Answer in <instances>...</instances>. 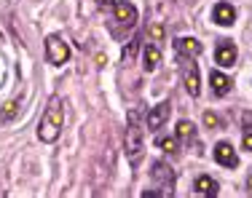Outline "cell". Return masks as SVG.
I'll return each instance as SVG.
<instances>
[{"mask_svg":"<svg viewBox=\"0 0 252 198\" xmlns=\"http://www.w3.org/2000/svg\"><path fill=\"white\" fill-rule=\"evenodd\" d=\"M242 145H244V150H252V126H247V129H244V140H242Z\"/></svg>","mask_w":252,"mask_h":198,"instance_id":"cell-18","label":"cell"},{"mask_svg":"<svg viewBox=\"0 0 252 198\" xmlns=\"http://www.w3.org/2000/svg\"><path fill=\"white\" fill-rule=\"evenodd\" d=\"M215 62L220 64V67H233V62H236V49L233 46H218V51H215Z\"/></svg>","mask_w":252,"mask_h":198,"instance_id":"cell-10","label":"cell"},{"mask_svg":"<svg viewBox=\"0 0 252 198\" xmlns=\"http://www.w3.org/2000/svg\"><path fill=\"white\" fill-rule=\"evenodd\" d=\"M151 38H153V40H161V38H164V27H161V25H153V27H151Z\"/></svg>","mask_w":252,"mask_h":198,"instance_id":"cell-20","label":"cell"},{"mask_svg":"<svg viewBox=\"0 0 252 198\" xmlns=\"http://www.w3.org/2000/svg\"><path fill=\"white\" fill-rule=\"evenodd\" d=\"M134 49H137V38L131 40V46H129V49H124V59H131V54H134Z\"/></svg>","mask_w":252,"mask_h":198,"instance_id":"cell-21","label":"cell"},{"mask_svg":"<svg viewBox=\"0 0 252 198\" xmlns=\"http://www.w3.org/2000/svg\"><path fill=\"white\" fill-rule=\"evenodd\" d=\"M46 57H49L51 64H64L70 59V46L59 35H49L46 38Z\"/></svg>","mask_w":252,"mask_h":198,"instance_id":"cell-3","label":"cell"},{"mask_svg":"<svg viewBox=\"0 0 252 198\" xmlns=\"http://www.w3.org/2000/svg\"><path fill=\"white\" fill-rule=\"evenodd\" d=\"M113 11H116V19L126 27H131L137 22V8L129 0H116V3H113Z\"/></svg>","mask_w":252,"mask_h":198,"instance_id":"cell-7","label":"cell"},{"mask_svg":"<svg viewBox=\"0 0 252 198\" xmlns=\"http://www.w3.org/2000/svg\"><path fill=\"white\" fill-rule=\"evenodd\" d=\"M169 113H172V105H169V102H158V105H156L153 110L148 113V129H151V131H158L161 126L166 123Z\"/></svg>","mask_w":252,"mask_h":198,"instance_id":"cell-5","label":"cell"},{"mask_svg":"<svg viewBox=\"0 0 252 198\" xmlns=\"http://www.w3.org/2000/svg\"><path fill=\"white\" fill-rule=\"evenodd\" d=\"M19 107H22V102L19 99H8L3 107H0V123H11L16 115H19Z\"/></svg>","mask_w":252,"mask_h":198,"instance_id":"cell-12","label":"cell"},{"mask_svg":"<svg viewBox=\"0 0 252 198\" xmlns=\"http://www.w3.org/2000/svg\"><path fill=\"white\" fill-rule=\"evenodd\" d=\"M62 123H64V105L59 97H51L43 118H40V126H38V140L46 142V145L57 142V137L62 134Z\"/></svg>","mask_w":252,"mask_h":198,"instance_id":"cell-1","label":"cell"},{"mask_svg":"<svg viewBox=\"0 0 252 198\" xmlns=\"http://www.w3.org/2000/svg\"><path fill=\"white\" fill-rule=\"evenodd\" d=\"M177 49L185 57H196V54H201V43L196 38H177Z\"/></svg>","mask_w":252,"mask_h":198,"instance_id":"cell-14","label":"cell"},{"mask_svg":"<svg viewBox=\"0 0 252 198\" xmlns=\"http://www.w3.org/2000/svg\"><path fill=\"white\" fill-rule=\"evenodd\" d=\"M183 81L190 97H199V64L193 59H183Z\"/></svg>","mask_w":252,"mask_h":198,"instance_id":"cell-4","label":"cell"},{"mask_svg":"<svg viewBox=\"0 0 252 198\" xmlns=\"http://www.w3.org/2000/svg\"><path fill=\"white\" fill-rule=\"evenodd\" d=\"M126 155L131 164H140L142 158V126L137 121V110L129 113V126H126Z\"/></svg>","mask_w":252,"mask_h":198,"instance_id":"cell-2","label":"cell"},{"mask_svg":"<svg viewBox=\"0 0 252 198\" xmlns=\"http://www.w3.org/2000/svg\"><path fill=\"white\" fill-rule=\"evenodd\" d=\"M94 3H97V5H102V8H107V5H113L116 0H94Z\"/></svg>","mask_w":252,"mask_h":198,"instance_id":"cell-22","label":"cell"},{"mask_svg":"<svg viewBox=\"0 0 252 198\" xmlns=\"http://www.w3.org/2000/svg\"><path fill=\"white\" fill-rule=\"evenodd\" d=\"M212 19L218 22L220 27H231L233 22H236V11H233L228 3H218L215 11H212Z\"/></svg>","mask_w":252,"mask_h":198,"instance_id":"cell-8","label":"cell"},{"mask_svg":"<svg viewBox=\"0 0 252 198\" xmlns=\"http://www.w3.org/2000/svg\"><path fill=\"white\" fill-rule=\"evenodd\" d=\"M250 188H252V177H250Z\"/></svg>","mask_w":252,"mask_h":198,"instance_id":"cell-23","label":"cell"},{"mask_svg":"<svg viewBox=\"0 0 252 198\" xmlns=\"http://www.w3.org/2000/svg\"><path fill=\"white\" fill-rule=\"evenodd\" d=\"M158 64H161V51L156 49V46H145V51H142V67H145L148 73H153Z\"/></svg>","mask_w":252,"mask_h":198,"instance_id":"cell-11","label":"cell"},{"mask_svg":"<svg viewBox=\"0 0 252 198\" xmlns=\"http://www.w3.org/2000/svg\"><path fill=\"white\" fill-rule=\"evenodd\" d=\"M158 147L164 150V153L175 155V153H177V140H175V137H161V140H158Z\"/></svg>","mask_w":252,"mask_h":198,"instance_id":"cell-17","label":"cell"},{"mask_svg":"<svg viewBox=\"0 0 252 198\" xmlns=\"http://www.w3.org/2000/svg\"><path fill=\"white\" fill-rule=\"evenodd\" d=\"M196 193L199 196H218V182L212 177H199L196 179Z\"/></svg>","mask_w":252,"mask_h":198,"instance_id":"cell-15","label":"cell"},{"mask_svg":"<svg viewBox=\"0 0 252 198\" xmlns=\"http://www.w3.org/2000/svg\"><path fill=\"white\" fill-rule=\"evenodd\" d=\"M209 83H212V91L218 94V97H223V94L231 91V78L223 75V73H212V78H209Z\"/></svg>","mask_w":252,"mask_h":198,"instance_id":"cell-13","label":"cell"},{"mask_svg":"<svg viewBox=\"0 0 252 198\" xmlns=\"http://www.w3.org/2000/svg\"><path fill=\"white\" fill-rule=\"evenodd\" d=\"M215 161H218L220 166H225V169H233V166L239 164V155L233 145H228V142H218L215 145Z\"/></svg>","mask_w":252,"mask_h":198,"instance_id":"cell-6","label":"cell"},{"mask_svg":"<svg viewBox=\"0 0 252 198\" xmlns=\"http://www.w3.org/2000/svg\"><path fill=\"white\" fill-rule=\"evenodd\" d=\"M153 179H156V182H161L166 190H169V188H172V182H175V171H172L166 164L156 161V164H153Z\"/></svg>","mask_w":252,"mask_h":198,"instance_id":"cell-9","label":"cell"},{"mask_svg":"<svg viewBox=\"0 0 252 198\" xmlns=\"http://www.w3.org/2000/svg\"><path fill=\"white\" fill-rule=\"evenodd\" d=\"M193 134H196V126L190 121H180L177 123V137H180V140H190Z\"/></svg>","mask_w":252,"mask_h":198,"instance_id":"cell-16","label":"cell"},{"mask_svg":"<svg viewBox=\"0 0 252 198\" xmlns=\"http://www.w3.org/2000/svg\"><path fill=\"white\" fill-rule=\"evenodd\" d=\"M204 123H207L209 129H218V126H220V121H218V115H212V113H207V115H204Z\"/></svg>","mask_w":252,"mask_h":198,"instance_id":"cell-19","label":"cell"}]
</instances>
